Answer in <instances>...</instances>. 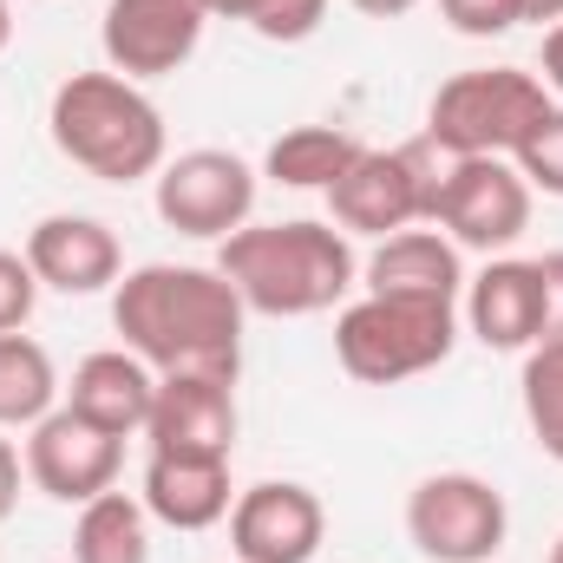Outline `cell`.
Here are the masks:
<instances>
[{
    "instance_id": "cell-23",
    "label": "cell",
    "mask_w": 563,
    "mask_h": 563,
    "mask_svg": "<svg viewBox=\"0 0 563 563\" xmlns=\"http://www.w3.org/2000/svg\"><path fill=\"white\" fill-rule=\"evenodd\" d=\"M210 7L223 20H243L256 40H276V46L321 33V20H328V0H210Z\"/></svg>"
},
{
    "instance_id": "cell-19",
    "label": "cell",
    "mask_w": 563,
    "mask_h": 563,
    "mask_svg": "<svg viewBox=\"0 0 563 563\" xmlns=\"http://www.w3.org/2000/svg\"><path fill=\"white\" fill-rule=\"evenodd\" d=\"M73 563H151V511H144V498H125L112 485L92 505H79Z\"/></svg>"
},
{
    "instance_id": "cell-15",
    "label": "cell",
    "mask_w": 563,
    "mask_h": 563,
    "mask_svg": "<svg viewBox=\"0 0 563 563\" xmlns=\"http://www.w3.org/2000/svg\"><path fill=\"white\" fill-rule=\"evenodd\" d=\"M465 328L492 354H531L538 334H544V276H538V263L492 256L485 276L465 282Z\"/></svg>"
},
{
    "instance_id": "cell-27",
    "label": "cell",
    "mask_w": 563,
    "mask_h": 563,
    "mask_svg": "<svg viewBox=\"0 0 563 563\" xmlns=\"http://www.w3.org/2000/svg\"><path fill=\"white\" fill-rule=\"evenodd\" d=\"M538 276H544V334H538V347H563V250L538 256Z\"/></svg>"
},
{
    "instance_id": "cell-2",
    "label": "cell",
    "mask_w": 563,
    "mask_h": 563,
    "mask_svg": "<svg viewBox=\"0 0 563 563\" xmlns=\"http://www.w3.org/2000/svg\"><path fill=\"white\" fill-rule=\"evenodd\" d=\"M217 269L230 276V288L243 295L250 314H276V321L328 314L361 276L347 230H334L321 217L243 223L236 236H223Z\"/></svg>"
},
{
    "instance_id": "cell-32",
    "label": "cell",
    "mask_w": 563,
    "mask_h": 563,
    "mask_svg": "<svg viewBox=\"0 0 563 563\" xmlns=\"http://www.w3.org/2000/svg\"><path fill=\"white\" fill-rule=\"evenodd\" d=\"M13 46V0H0V53Z\"/></svg>"
},
{
    "instance_id": "cell-14",
    "label": "cell",
    "mask_w": 563,
    "mask_h": 563,
    "mask_svg": "<svg viewBox=\"0 0 563 563\" xmlns=\"http://www.w3.org/2000/svg\"><path fill=\"white\" fill-rule=\"evenodd\" d=\"M20 256L33 263L40 288H59V295H99V288H119V276H125V250H119L112 223L73 217V210L40 217L26 230Z\"/></svg>"
},
{
    "instance_id": "cell-22",
    "label": "cell",
    "mask_w": 563,
    "mask_h": 563,
    "mask_svg": "<svg viewBox=\"0 0 563 563\" xmlns=\"http://www.w3.org/2000/svg\"><path fill=\"white\" fill-rule=\"evenodd\" d=\"M518 394H525V426H531L538 452L563 465V347H531L525 354Z\"/></svg>"
},
{
    "instance_id": "cell-10",
    "label": "cell",
    "mask_w": 563,
    "mask_h": 563,
    "mask_svg": "<svg viewBox=\"0 0 563 563\" xmlns=\"http://www.w3.org/2000/svg\"><path fill=\"white\" fill-rule=\"evenodd\" d=\"M217 20L210 0H106V66L125 79H164L177 66H190V53L203 46V26Z\"/></svg>"
},
{
    "instance_id": "cell-33",
    "label": "cell",
    "mask_w": 563,
    "mask_h": 563,
    "mask_svg": "<svg viewBox=\"0 0 563 563\" xmlns=\"http://www.w3.org/2000/svg\"><path fill=\"white\" fill-rule=\"evenodd\" d=\"M551 563H563V538H558V544H551Z\"/></svg>"
},
{
    "instance_id": "cell-1",
    "label": "cell",
    "mask_w": 563,
    "mask_h": 563,
    "mask_svg": "<svg viewBox=\"0 0 563 563\" xmlns=\"http://www.w3.org/2000/svg\"><path fill=\"white\" fill-rule=\"evenodd\" d=\"M243 295L210 263H144L112 288V328L151 374H243Z\"/></svg>"
},
{
    "instance_id": "cell-8",
    "label": "cell",
    "mask_w": 563,
    "mask_h": 563,
    "mask_svg": "<svg viewBox=\"0 0 563 563\" xmlns=\"http://www.w3.org/2000/svg\"><path fill=\"white\" fill-rule=\"evenodd\" d=\"M432 190H439V170H432V157L420 144L361 151L328 184V217L347 236H400L413 223H432Z\"/></svg>"
},
{
    "instance_id": "cell-3",
    "label": "cell",
    "mask_w": 563,
    "mask_h": 563,
    "mask_svg": "<svg viewBox=\"0 0 563 563\" xmlns=\"http://www.w3.org/2000/svg\"><path fill=\"white\" fill-rule=\"evenodd\" d=\"M46 132L66 164H79L99 184H139L164 170V112L151 106L139 79L125 73H73L53 86Z\"/></svg>"
},
{
    "instance_id": "cell-7",
    "label": "cell",
    "mask_w": 563,
    "mask_h": 563,
    "mask_svg": "<svg viewBox=\"0 0 563 563\" xmlns=\"http://www.w3.org/2000/svg\"><path fill=\"white\" fill-rule=\"evenodd\" d=\"M432 230L459 250L498 256L531 230V184L511 157H452L432 190Z\"/></svg>"
},
{
    "instance_id": "cell-31",
    "label": "cell",
    "mask_w": 563,
    "mask_h": 563,
    "mask_svg": "<svg viewBox=\"0 0 563 563\" xmlns=\"http://www.w3.org/2000/svg\"><path fill=\"white\" fill-rule=\"evenodd\" d=\"M525 20H538V26L551 20V26H558V20H563V0H525Z\"/></svg>"
},
{
    "instance_id": "cell-11",
    "label": "cell",
    "mask_w": 563,
    "mask_h": 563,
    "mask_svg": "<svg viewBox=\"0 0 563 563\" xmlns=\"http://www.w3.org/2000/svg\"><path fill=\"white\" fill-rule=\"evenodd\" d=\"M119 465H125V439L79 420L73 407H53L26 432V478L53 505H92L99 492L119 485Z\"/></svg>"
},
{
    "instance_id": "cell-21",
    "label": "cell",
    "mask_w": 563,
    "mask_h": 563,
    "mask_svg": "<svg viewBox=\"0 0 563 563\" xmlns=\"http://www.w3.org/2000/svg\"><path fill=\"white\" fill-rule=\"evenodd\" d=\"M361 151H367V144L347 139L341 125H295V132H282V139L269 144L263 177H276L282 190H328Z\"/></svg>"
},
{
    "instance_id": "cell-20",
    "label": "cell",
    "mask_w": 563,
    "mask_h": 563,
    "mask_svg": "<svg viewBox=\"0 0 563 563\" xmlns=\"http://www.w3.org/2000/svg\"><path fill=\"white\" fill-rule=\"evenodd\" d=\"M59 367L33 334H0V432H33L59 407Z\"/></svg>"
},
{
    "instance_id": "cell-6",
    "label": "cell",
    "mask_w": 563,
    "mask_h": 563,
    "mask_svg": "<svg viewBox=\"0 0 563 563\" xmlns=\"http://www.w3.org/2000/svg\"><path fill=\"white\" fill-rule=\"evenodd\" d=\"M505 492L478 472H432L407 498V538L426 563H492L505 551Z\"/></svg>"
},
{
    "instance_id": "cell-5",
    "label": "cell",
    "mask_w": 563,
    "mask_h": 563,
    "mask_svg": "<svg viewBox=\"0 0 563 563\" xmlns=\"http://www.w3.org/2000/svg\"><path fill=\"white\" fill-rule=\"evenodd\" d=\"M551 112V92L525 66H478L452 73L426 106V144L445 157H518Z\"/></svg>"
},
{
    "instance_id": "cell-4",
    "label": "cell",
    "mask_w": 563,
    "mask_h": 563,
    "mask_svg": "<svg viewBox=\"0 0 563 563\" xmlns=\"http://www.w3.org/2000/svg\"><path fill=\"white\" fill-rule=\"evenodd\" d=\"M459 347V301L426 295H361L334 314V361L361 387H394L445 367Z\"/></svg>"
},
{
    "instance_id": "cell-16",
    "label": "cell",
    "mask_w": 563,
    "mask_h": 563,
    "mask_svg": "<svg viewBox=\"0 0 563 563\" xmlns=\"http://www.w3.org/2000/svg\"><path fill=\"white\" fill-rule=\"evenodd\" d=\"M139 498H144V511L157 525H170V531H210L236 505L230 459H210V452H151Z\"/></svg>"
},
{
    "instance_id": "cell-26",
    "label": "cell",
    "mask_w": 563,
    "mask_h": 563,
    "mask_svg": "<svg viewBox=\"0 0 563 563\" xmlns=\"http://www.w3.org/2000/svg\"><path fill=\"white\" fill-rule=\"evenodd\" d=\"M33 301H40V276L20 250H0V334H20L33 321Z\"/></svg>"
},
{
    "instance_id": "cell-25",
    "label": "cell",
    "mask_w": 563,
    "mask_h": 563,
    "mask_svg": "<svg viewBox=\"0 0 563 563\" xmlns=\"http://www.w3.org/2000/svg\"><path fill=\"white\" fill-rule=\"evenodd\" d=\"M439 13L465 40H498L511 26H525V0H439Z\"/></svg>"
},
{
    "instance_id": "cell-30",
    "label": "cell",
    "mask_w": 563,
    "mask_h": 563,
    "mask_svg": "<svg viewBox=\"0 0 563 563\" xmlns=\"http://www.w3.org/2000/svg\"><path fill=\"white\" fill-rule=\"evenodd\" d=\"M354 13H367V20H400V13H413L420 0H347Z\"/></svg>"
},
{
    "instance_id": "cell-18",
    "label": "cell",
    "mask_w": 563,
    "mask_h": 563,
    "mask_svg": "<svg viewBox=\"0 0 563 563\" xmlns=\"http://www.w3.org/2000/svg\"><path fill=\"white\" fill-rule=\"evenodd\" d=\"M367 295H426V301H459L465 295V263L459 243L432 223H413L400 236H380V250L367 256Z\"/></svg>"
},
{
    "instance_id": "cell-29",
    "label": "cell",
    "mask_w": 563,
    "mask_h": 563,
    "mask_svg": "<svg viewBox=\"0 0 563 563\" xmlns=\"http://www.w3.org/2000/svg\"><path fill=\"white\" fill-rule=\"evenodd\" d=\"M544 92H558L563 99V20L544 33Z\"/></svg>"
},
{
    "instance_id": "cell-9",
    "label": "cell",
    "mask_w": 563,
    "mask_h": 563,
    "mask_svg": "<svg viewBox=\"0 0 563 563\" xmlns=\"http://www.w3.org/2000/svg\"><path fill=\"white\" fill-rule=\"evenodd\" d=\"M157 217L177 230V236H203V243H223L250 223L256 210V170L236 157V151H184V157H164L157 170V190H151Z\"/></svg>"
},
{
    "instance_id": "cell-24",
    "label": "cell",
    "mask_w": 563,
    "mask_h": 563,
    "mask_svg": "<svg viewBox=\"0 0 563 563\" xmlns=\"http://www.w3.org/2000/svg\"><path fill=\"white\" fill-rule=\"evenodd\" d=\"M511 164L525 170V184H531V190L563 197V106H551V112H544V125L518 144V157H511Z\"/></svg>"
},
{
    "instance_id": "cell-12",
    "label": "cell",
    "mask_w": 563,
    "mask_h": 563,
    "mask_svg": "<svg viewBox=\"0 0 563 563\" xmlns=\"http://www.w3.org/2000/svg\"><path fill=\"white\" fill-rule=\"evenodd\" d=\"M321 538H328V511L295 478H263V485L236 492V505H230L236 563H314Z\"/></svg>"
},
{
    "instance_id": "cell-13",
    "label": "cell",
    "mask_w": 563,
    "mask_h": 563,
    "mask_svg": "<svg viewBox=\"0 0 563 563\" xmlns=\"http://www.w3.org/2000/svg\"><path fill=\"white\" fill-rule=\"evenodd\" d=\"M236 380L230 374H157V400L144 439L151 452H210L230 459L236 452Z\"/></svg>"
},
{
    "instance_id": "cell-28",
    "label": "cell",
    "mask_w": 563,
    "mask_h": 563,
    "mask_svg": "<svg viewBox=\"0 0 563 563\" xmlns=\"http://www.w3.org/2000/svg\"><path fill=\"white\" fill-rule=\"evenodd\" d=\"M13 505H20V452L13 439H0V525L13 518Z\"/></svg>"
},
{
    "instance_id": "cell-17",
    "label": "cell",
    "mask_w": 563,
    "mask_h": 563,
    "mask_svg": "<svg viewBox=\"0 0 563 563\" xmlns=\"http://www.w3.org/2000/svg\"><path fill=\"white\" fill-rule=\"evenodd\" d=\"M151 400H157V374L144 367L132 347H99V354H86V361L73 367V387H66V407H73L79 420L106 426V432H119V439L144 432Z\"/></svg>"
}]
</instances>
